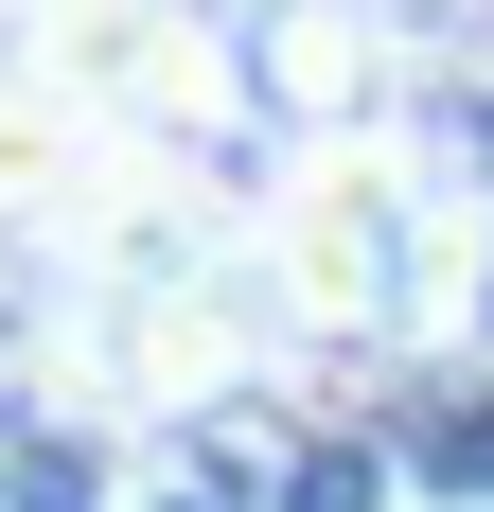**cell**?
<instances>
[{"label": "cell", "mask_w": 494, "mask_h": 512, "mask_svg": "<svg viewBox=\"0 0 494 512\" xmlns=\"http://www.w3.org/2000/svg\"><path fill=\"white\" fill-rule=\"evenodd\" d=\"M459 195L424 177V159L371 124V142H300L283 212H265V283H283L300 336H371V354H406V336H442L459 301Z\"/></svg>", "instance_id": "obj_1"}, {"label": "cell", "mask_w": 494, "mask_h": 512, "mask_svg": "<svg viewBox=\"0 0 494 512\" xmlns=\"http://www.w3.org/2000/svg\"><path fill=\"white\" fill-rule=\"evenodd\" d=\"M106 195H124V142L53 71H0V230H89Z\"/></svg>", "instance_id": "obj_2"}]
</instances>
